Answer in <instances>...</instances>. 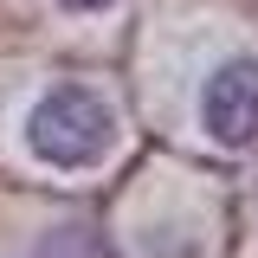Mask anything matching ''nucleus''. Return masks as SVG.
Returning a JSON list of instances; mask_svg holds the SVG:
<instances>
[{"mask_svg": "<svg viewBox=\"0 0 258 258\" xmlns=\"http://www.w3.org/2000/svg\"><path fill=\"white\" fill-rule=\"evenodd\" d=\"M26 149L52 168H97L116 149V110L84 84H52L26 110Z\"/></svg>", "mask_w": 258, "mask_h": 258, "instance_id": "nucleus-1", "label": "nucleus"}, {"mask_svg": "<svg viewBox=\"0 0 258 258\" xmlns=\"http://www.w3.org/2000/svg\"><path fill=\"white\" fill-rule=\"evenodd\" d=\"M200 123L220 149H258V58H226L207 78Z\"/></svg>", "mask_w": 258, "mask_h": 258, "instance_id": "nucleus-2", "label": "nucleus"}, {"mask_svg": "<svg viewBox=\"0 0 258 258\" xmlns=\"http://www.w3.org/2000/svg\"><path fill=\"white\" fill-rule=\"evenodd\" d=\"M58 7H71V13H97V7H110V0H58Z\"/></svg>", "mask_w": 258, "mask_h": 258, "instance_id": "nucleus-3", "label": "nucleus"}]
</instances>
